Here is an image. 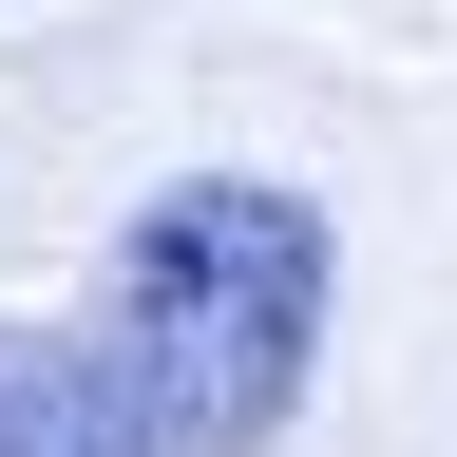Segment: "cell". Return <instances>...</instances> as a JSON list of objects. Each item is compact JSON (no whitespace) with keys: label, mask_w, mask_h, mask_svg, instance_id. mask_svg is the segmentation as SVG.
<instances>
[{"label":"cell","mask_w":457,"mask_h":457,"mask_svg":"<svg viewBox=\"0 0 457 457\" xmlns=\"http://www.w3.org/2000/svg\"><path fill=\"white\" fill-rule=\"evenodd\" d=\"M77 324H96V362H114V400H134L153 457H267L305 420V381H324L343 228H324V191L210 153V171H171V191L114 210Z\"/></svg>","instance_id":"obj_1"},{"label":"cell","mask_w":457,"mask_h":457,"mask_svg":"<svg viewBox=\"0 0 457 457\" xmlns=\"http://www.w3.org/2000/svg\"><path fill=\"white\" fill-rule=\"evenodd\" d=\"M0 457H153L77 305H20V324H0Z\"/></svg>","instance_id":"obj_2"}]
</instances>
